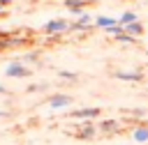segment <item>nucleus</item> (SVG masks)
<instances>
[{
    "instance_id": "obj_1",
    "label": "nucleus",
    "mask_w": 148,
    "mask_h": 145,
    "mask_svg": "<svg viewBox=\"0 0 148 145\" xmlns=\"http://www.w3.org/2000/svg\"><path fill=\"white\" fill-rule=\"evenodd\" d=\"M5 76H9V78H25V76H30V69L23 62H12V64L5 67Z\"/></svg>"
},
{
    "instance_id": "obj_2",
    "label": "nucleus",
    "mask_w": 148,
    "mask_h": 145,
    "mask_svg": "<svg viewBox=\"0 0 148 145\" xmlns=\"http://www.w3.org/2000/svg\"><path fill=\"white\" fill-rule=\"evenodd\" d=\"M69 28V23L65 21V18H51V21H46V25H44V30L49 32V35H58V32H62V30H67Z\"/></svg>"
},
{
    "instance_id": "obj_3",
    "label": "nucleus",
    "mask_w": 148,
    "mask_h": 145,
    "mask_svg": "<svg viewBox=\"0 0 148 145\" xmlns=\"http://www.w3.org/2000/svg\"><path fill=\"white\" fill-rule=\"evenodd\" d=\"M72 104V97L69 94H53L51 97V101H49V106L56 110V108H65V106H69Z\"/></svg>"
},
{
    "instance_id": "obj_4",
    "label": "nucleus",
    "mask_w": 148,
    "mask_h": 145,
    "mask_svg": "<svg viewBox=\"0 0 148 145\" xmlns=\"http://www.w3.org/2000/svg\"><path fill=\"white\" fill-rule=\"evenodd\" d=\"M120 21L118 18H111V16H97L95 18V25H99V28H104V30H111L113 25H118Z\"/></svg>"
},
{
    "instance_id": "obj_5",
    "label": "nucleus",
    "mask_w": 148,
    "mask_h": 145,
    "mask_svg": "<svg viewBox=\"0 0 148 145\" xmlns=\"http://www.w3.org/2000/svg\"><path fill=\"white\" fill-rule=\"evenodd\" d=\"M65 7L72 12V14H83V7H86V0H65Z\"/></svg>"
},
{
    "instance_id": "obj_6",
    "label": "nucleus",
    "mask_w": 148,
    "mask_h": 145,
    "mask_svg": "<svg viewBox=\"0 0 148 145\" xmlns=\"http://www.w3.org/2000/svg\"><path fill=\"white\" fill-rule=\"evenodd\" d=\"M99 115V108H79L74 110V117L76 120H83V117H97Z\"/></svg>"
},
{
    "instance_id": "obj_7",
    "label": "nucleus",
    "mask_w": 148,
    "mask_h": 145,
    "mask_svg": "<svg viewBox=\"0 0 148 145\" xmlns=\"http://www.w3.org/2000/svg\"><path fill=\"white\" fill-rule=\"evenodd\" d=\"M132 138L134 143H148V127H136L132 131Z\"/></svg>"
},
{
    "instance_id": "obj_8",
    "label": "nucleus",
    "mask_w": 148,
    "mask_h": 145,
    "mask_svg": "<svg viewBox=\"0 0 148 145\" xmlns=\"http://www.w3.org/2000/svg\"><path fill=\"white\" fill-rule=\"evenodd\" d=\"M116 78H120V81H141L143 76L141 74H136V71H116Z\"/></svg>"
},
{
    "instance_id": "obj_9",
    "label": "nucleus",
    "mask_w": 148,
    "mask_h": 145,
    "mask_svg": "<svg viewBox=\"0 0 148 145\" xmlns=\"http://www.w3.org/2000/svg\"><path fill=\"white\" fill-rule=\"evenodd\" d=\"M125 32H127V35H132V37H139V35H143V25H141L139 21H134V23L125 25Z\"/></svg>"
},
{
    "instance_id": "obj_10",
    "label": "nucleus",
    "mask_w": 148,
    "mask_h": 145,
    "mask_svg": "<svg viewBox=\"0 0 148 145\" xmlns=\"http://www.w3.org/2000/svg\"><path fill=\"white\" fill-rule=\"evenodd\" d=\"M92 136H95V127L88 122V124H86V127L79 131V138H81V140H88V138H92Z\"/></svg>"
},
{
    "instance_id": "obj_11",
    "label": "nucleus",
    "mask_w": 148,
    "mask_h": 145,
    "mask_svg": "<svg viewBox=\"0 0 148 145\" xmlns=\"http://www.w3.org/2000/svg\"><path fill=\"white\" fill-rule=\"evenodd\" d=\"M118 21H120L123 25H130V23H134V21H136V14H134V12H125Z\"/></svg>"
},
{
    "instance_id": "obj_12",
    "label": "nucleus",
    "mask_w": 148,
    "mask_h": 145,
    "mask_svg": "<svg viewBox=\"0 0 148 145\" xmlns=\"http://www.w3.org/2000/svg\"><path fill=\"white\" fill-rule=\"evenodd\" d=\"M116 127H118L116 120H104V122H102V129H104V131H111V129H116Z\"/></svg>"
},
{
    "instance_id": "obj_13",
    "label": "nucleus",
    "mask_w": 148,
    "mask_h": 145,
    "mask_svg": "<svg viewBox=\"0 0 148 145\" xmlns=\"http://www.w3.org/2000/svg\"><path fill=\"white\" fill-rule=\"evenodd\" d=\"M60 76L62 78H76V74H72V71H60Z\"/></svg>"
},
{
    "instance_id": "obj_14",
    "label": "nucleus",
    "mask_w": 148,
    "mask_h": 145,
    "mask_svg": "<svg viewBox=\"0 0 148 145\" xmlns=\"http://www.w3.org/2000/svg\"><path fill=\"white\" fill-rule=\"evenodd\" d=\"M23 60H25V62H35V60H37V55H35V53H30V55H25Z\"/></svg>"
},
{
    "instance_id": "obj_15",
    "label": "nucleus",
    "mask_w": 148,
    "mask_h": 145,
    "mask_svg": "<svg viewBox=\"0 0 148 145\" xmlns=\"http://www.w3.org/2000/svg\"><path fill=\"white\" fill-rule=\"evenodd\" d=\"M9 2H14V0H0V5L5 7V5H9Z\"/></svg>"
},
{
    "instance_id": "obj_16",
    "label": "nucleus",
    "mask_w": 148,
    "mask_h": 145,
    "mask_svg": "<svg viewBox=\"0 0 148 145\" xmlns=\"http://www.w3.org/2000/svg\"><path fill=\"white\" fill-rule=\"evenodd\" d=\"M0 16H5V7L2 5H0Z\"/></svg>"
},
{
    "instance_id": "obj_17",
    "label": "nucleus",
    "mask_w": 148,
    "mask_h": 145,
    "mask_svg": "<svg viewBox=\"0 0 148 145\" xmlns=\"http://www.w3.org/2000/svg\"><path fill=\"white\" fill-rule=\"evenodd\" d=\"M2 115H5V113H2V110H0V117H2Z\"/></svg>"
}]
</instances>
